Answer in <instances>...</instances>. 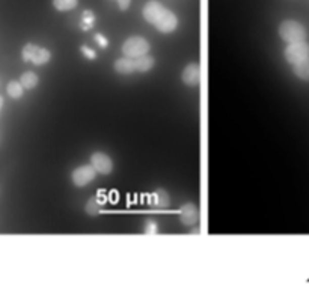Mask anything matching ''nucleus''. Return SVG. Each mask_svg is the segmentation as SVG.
Returning a JSON list of instances; mask_svg holds the SVG:
<instances>
[{"label": "nucleus", "mask_w": 309, "mask_h": 295, "mask_svg": "<svg viewBox=\"0 0 309 295\" xmlns=\"http://www.w3.org/2000/svg\"><path fill=\"white\" fill-rule=\"evenodd\" d=\"M279 36L288 44L302 42V41H306V29L299 21L285 20L279 26Z\"/></svg>", "instance_id": "1"}, {"label": "nucleus", "mask_w": 309, "mask_h": 295, "mask_svg": "<svg viewBox=\"0 0 309 295\" xmlns=\"http://www.w3.org/2000/svg\"><path fill=\"white\" fill-rule=\"evenodd\" d=\"M149 50H151L149 42H148L145 38H140V36H130V38L125 39L124 44H122V53H124V56H125V57H131V59L145 56V54L149 53Z\"/></svg>", "instance_id": "2"}, {"label": "nucleus", "mask_w": 309, "mask_h": 295, "mask_svg": "<svg viewBox=\"0 0 309 295\" xmlns=\"http://www.w3.org/2000/svg\"><path fill=\"white\" fill-rule=\"evenodd\" d=\"M21 56L26 62H32L35 65H44L52 59V53L47 48L38 47L35 44H26L21 51Z\"/></svg>", "instance_id": "3"}, {"label": "nucleus", "mask_w": 309, "mask_h": 295, "mask_svg": "<svg viewBox=\"0 0 309 295\" xmlns=\"http://www.w3.org/2000/svg\"><path fill=\"white\" fill-rule=\"evenodd\" d=\"M284 54H285V59H287L288 64L296 65V64H299V62H302L306 57H309V44L306 41L288 44Z\"/></svg>", "instance_id": "4"}, {"label": "nucleus", "mask_w": 309, "mask_h": 295, "mask_svg": "<svg viewBox=\"0 0 309 295\" xmlns=\"http://www.w3.org/2000/svg\"><path fill=\"white\" fill-rule=\"evenodd\" d=\"M97 170L92 167V164H86V166H80L77 167L73 173H71V181L76 187H85L89 183L94 181Z\"/></svg>", "instance_id": "5"}, {"label": "nucleus", "mask_w": 309, "mask_h": 295, "mask_svg": "<svg viewBox=\"0 0 309 295\" xmlns=\"http://www.w3.org/2000/svg\"><path fill=\"white\" fill-rule=\"evenodd\" d=\"M156 29L159 30V32H162V33H171V32H174L175 29H177V26H178V18H177V15L172 12V11H169V9H165L163 12H162V15L159 17V20L156 21Z\"/></svg>", "instance_id": "6"}, {"label": "nucleus", "mask_w": 309, "mask_h": 295, "mask_svg": "<svg viewBox=\"0 0 309 295\" xmlns=\"http://www.w3.org/2000/svg\"><path fill=\"white\" fill-rule=\"evenodd\" d=\"M91 164L97 170V173H101V175H109L113 170V161L110 160L109 155H106L103 152L92 154L91 155Z\"/></svg>", "instance_id": "7"}, {"label": "nucleus", "mask_w": 309, "mask_h": 295, "mask_svg": "<svg viewBox=\"0 0 309 295\" xmlns=\"http://www.w3.org/2000/svg\"><path fill=\"white\" fill-rule=\"evenodd\" d=\"M181 80L187 85V86H198L201 82V67L196 62L189 64L181 74Z\"/></svg>", "instance_id": "8"}, {"label": "nucleus", "mask_w": 309, "mask_h": 295, "mask_svg": "<svg viewBox=\"0 0 309 295\" xmlns=\"http://www.w3.org/2000/svg\"><path fill=\"white\" fill-rule=\"evenodd\" d=\"M166 8L157 2V0H149L145 6H143V18L149 23V24H156V21L159 20V17L162 15V12L165 11Z\"/></svg>", "instance_id": "9"}, {"label": "nucleus", "mask_w": 309, "mask_h": 295, "mask_svg": "<svg viewBox=\"0 0 309 295\" xmlns=\"http://www.w3.org/2000/svg\"><path fill=\"white\" fill-rule=\"evenodd\" d=\"M198 218H199V212L193 203H186L180 209V220L184 226H193L198 221Z\"/></svg>", "instance_id": "10"}, {"label": "nucleus", "mask_w": 309, "mask_h": 295, "mask_svg": "<svg viewBox=\"0 0 309 295\" xmlns=\"http://www.w3.org/2000/svg\"><path fill=\"white\" fill-rule=\"evenodd\" d=\"M113 68H115V71H116V73L124 74V76L133 74V73L136 71V67H134V59H131V57H121V59L115 61Z\"/></svg>", "instance_id": "11"}, {"label": "nucleus", "mask_w": 309, "mask_h": 295, "mask_svg": "<svg viewBox=\"0 0 309 295\" xmlns=\"http://www.w3.org/2000/svg\"><path fill=\"white\" fill-rule=\"evenodd\" d=\"M154 64H156V61L149 54H145V56L134 59V67H136V71H139V73H148L149 70H152Z\"/></svg>", "instance_id": "12"}, {"label": "nucleus", "mask_w": 309, "mask_h": 295, "mask_svg": "<svg viewBox=\"0 0 309 295\" xmlns=\"http://www.w3.org/2000/svg\"><path fill=\"white\" fill-rule=\"evenodd\" d=\"M293 73L296 77H299L300 80L309 82V57H306L305 61L293 65Z\"/></svg>", "instance_id": "13"}, {"label": "nucleus", "mask_w": 309, "mask_h": 295, "mask_svg": "<svg viewBox=\"0 0 309 295\" xmlns=\"http://www.w3.org/2000/svg\"><path fill=\"white\" fill-rule=\"evenodd\" d=\"M38 82H39L38 76H36L35 73H30V71H29V73H24V74L20 77V83L23 85L24 89H33V88H36Z\"/></svg>", "instance_id": "14"}, {"label": "nucleus", "mask_w": 309, "mask_h": 295, "mask_svg": "<svg viewBox=\"0 0 309 295\" xmlns=\"http://www.w3.org/2000/svg\"><path fill=\"white\" fill-rule=\"evenodd\" d=\"M6 92L11 98L18 99L23 97V92H24V88L20 82H11L8 86H6Z\"/></svg>", "instance_id": "15"}, {"label": "nucleus", "mask_w": 309, "mask_h": 295, "mask_svg": "<svg viewBox=\"0 0 309 295\" xmlns=\"http://www.w3.org/2000/svg\"><path fill=\"white\" fill-rule=\"evenodd\" d=\"M79 0H53V6L59 11V12H67L71 11L77 6Z\"/></svg>", "instance_id": "16"}, {"label": "nucleus", "mask_w": 309, "mask_h": 295, "mask_svg": "<svg viewBox=\"0 0 309 295\" xmlns=\"http://www.w3.org/2000/svg\"><path fill=\"white\" fill-rule=\"evenodd\" d=\"M154 205L159 206V208H165L169 205V197H168V193L165 190H157L154 193Z\"/></svg>", "instance_id": "17"}, {"label": "nucleus", "mask_w": 309, "mask_h": 295, "mask_svg": "<svg viewBox=\"0 0 309 295\" xmlns=\"http://www.w3.org/2000/svg\"><path fill=\"white\" fill-rule=\"evenodd\" d=\"M100 202L95 199V197H92L89 202H88V205H86V212L89 214V215H95L98 211H100Z\"/></svg>", "instance_id": "18"}, {"label": "nucleus", "mask_w": 309, "mask_h": 295, "mask_svg": "<svg viewBox=\"0 0 309 295\" xmlns=\"http://www.w3.org/2000/svg\"><path fill=\"white\" fill-rule=\"evenodd\" d=\"M130 3H131V0H118V6H119L121 11H127Z\"/></svg>", "instance_id": "19"}, {"label": "nucleus", "mask_w": 309, "mask_h": 295, "mask_svg": "<svg viewBox=\"0 0 309 295\" xmlns=\"http://www.w3.org/2000/svg\"><path fill=\"white\" fill-rule=\"evenodd\" d=\"M82 51H83V53H85V54H86L89 59H95V57H97V54H95L94 51H91V50H89V47H86V45H83V47H82Z\"/></svg>", "instance_id": "20"}, {"label": "nucleus", "mask_w": 309, "mask_h": 295, "mask_svg": "<svg viewBox=\"0 0 309 295\" xmlns=\"http://www.w3.org/2000/svg\"><path fill=\"white\" fill-rule=\"evenodd\" d=\"M83 20H85V21H86V23H88V24L91 26V23L94 21V15L91 14V11H86V12H85V15H83Z\"/></svg>", "instance_id": "21"}, {"label": "nucleus", "mask_w": 309, "mask_h": 295, "mask_svg": "<svg viewBox=\"0 0 309 295\" xmlns=\"http://www.w3.org/2000/svg\"><path fill=\"white\" fill-rule=\"evenodd\" d=\"M95 39H97V41L100 42V45H101L103 48H104V47H107V41L104 39L103 35H101V33H97V35H95Z\"/></svg>", "instance_id": "22"}, {"label": "nucleus", "mask_w": 309, "mask_h": 295, "mask_svg": "<svg viewBox=\"0 0 309 295\" xmlns=\"http://www.w3.org/2000/svg\"><path fill=\"white\" fill-rule=\"evenodd\" d=\"M148 233H154V232H157V224H154V223H148V230H146Z\"/></svg>", "instance_id": "23"}, {"label": "nucleus", "mask_w": 309, "mask_h": 295, "mask_svg": "<svg viewBox=\"0 0 309 295\" xmlns=\"http://www.w3.org/2000/svg\"><path fill=\"white\" fill-rule=\"evenodd\" d=\"M3 102H5V101H3V97L0 95V110H2V107H3Z\"/></svg>", "instance_id": "24"}]
</instances>
